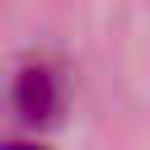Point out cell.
Listing matches in <instances>:
<instances>
[{
  "instance_id": "cell-2",
  "label": "cell",
  "mask_w": 150,
  "mask_h": 150,
  "mask_svg": "<svg viewBox=\"0 0 150 150\" xmlns=\"http://www.w3.org/2000/svg\"><path fill=\"white\" fill-rule=\"evenodd\" d=\"M5 150H38V145H5Z\"/></svg>"
},
{
  "instance_id": "cell-1",
  "label": "cell",
  "mask_w": 150,
  "mask_h": 150,
  "mask_svg": "<svg viewBox=\"0 0 150 150\" xmlns=\"http://www.w3.org/2000/svg\"><path fill=\"white\" fill-rule=\"evenodd\" d=\"M14 103H19V112L23 117H47L52 108H56V80H52V70H23L19 75V89H14Z\"/></svg>"
}]
</instances>
